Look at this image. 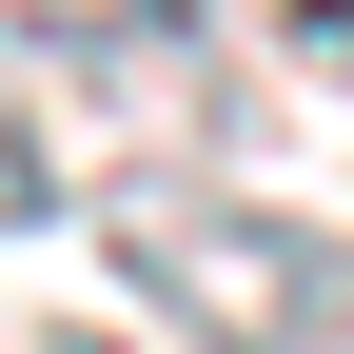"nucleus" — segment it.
<instances>
[{
  "label": "nucleus",
  "instance_id": "nucleus-1",
  "mask_svg": "<svg viewBox=\"0 0 354 354\" xmlns=\"http://www.w3.org/2000/svg\"><path fill=\"white\" fill-rule=\"evenodd\" d=\"M99 256L197 354H354V236L236 197V177H118V197H99Z\"/></svg>",
  "mask_w": 354,
  "mask_h": 354
},
{
  "label": "nucleus",
  "instance_id": "nucleus-4",
  "mask_svg": "<svg viewBox=\"0 0 354 354\" xmlns=\"http://www.w3.org/2000/svg\"><path fill=\"white\" fill-rule=\"evenodd\" d=\"M39 354H118V335H39Z\"/></svg>",
  "mask_w": 354,
  "mask_h": 354
},
{
  "label": "nucleus",
  "instance_id": "nucleus-3",
  "mask_svg": "<svg viewBox=\"0 0 354 354\" xmlns=\"http://www.w3.org/2000/svg\"><path fill=\"white\" fill-rule=\"evenodd\" d=\"M59 177H39V138H20V99H0V216H39Z\"/></svg>",
  "mask_w": 354,
  "mask_h": 354
},
{
  "label": "nucleus",
  "instance_id": "nucleus-2",
  "mask_svg": "<svg viewBox=\"0 0 354 354\" xmlns=\"http://www.w3.org/2000/svg\"><path fill=\"white\" fill-rule=\"evenodd\" d=\"M20 59H79V79H138V59H197V0H0Z\"/></svg>",
  "mask_w": 354,
  "mask_h": 354
}]
</instances>
